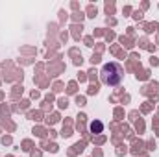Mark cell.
<instances>
[{"label": "cell", "mask_w": 159, "mask_h": 157, "mask_svg": "<svg viewBox=\"0 0 159 157\" xmlns=\"http://www.w3.org/2000/svg\"><path fill=\"white\" fill-rule=\"evenodd\" d=\"M122 78H124V69H122V65H119V63H106L102 67V70H100V79L106 85H109V87L120 85Z\"/></svg>", "instance_id": "6da1fadb"}, {"label": "cell", "mask_w": 159, "mask_h": 157, "mask_svg": "<svg viewBox=\"0 0 159 157\" xmlns=\"http://www.w3.org/2000/svg\"><path fill=\"white\" fill-rule=\"evenodd\" d=\"M89 131H91L93 135H100V133L104 131V124H102L100 120H93V122L89 124Z\"/></svg>", "instance_id": "7a4b0ae2"}]
</instances>
